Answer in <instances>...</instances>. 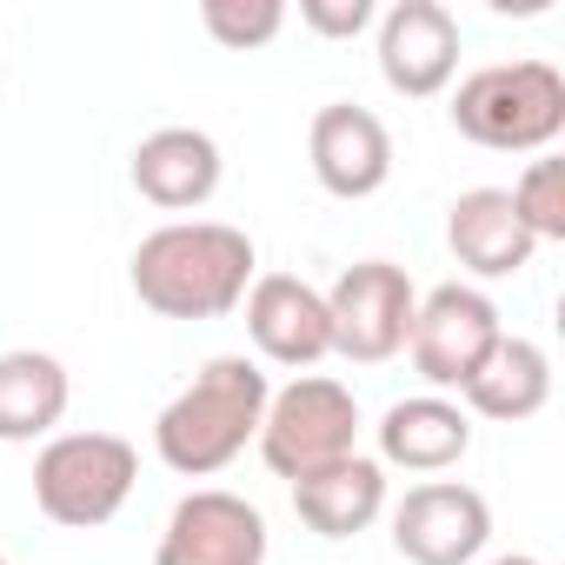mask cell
I'll use <instances>...</instances> for the list:
<instances>
[{"label":"cell","mask_w":565,"mask_h":565,"mask_svg":"<svg viewBox=\"0 0 565 565\" xmlns=\"http://www.w3.org/2000/svg\"><path fill=\"white\" fill-rule=\"evenodd\" d=\"M294 512L320 539H360L386 512V466L366 452H347V459L294 479Z\"/></svg>","instance_id":"17"},{"label":"cell","mask_w":565,"mask_h":565,"mask_svg":"<svg viewBox=\"0 0 565 565\" xmlns=\"http://www.w3.org/2000/svg\"><path fill=\"white\" fill-rule=\"evenodd\" d=\"M200 28L226 54H253L287 28V8H279V0H200Z\"/></svg>","instance_id":"20"},{"label":"cell","mask_w":565,"mask_h":565,"mask_svg":"<svg viewBox=\"0 0 565 565\" xmlns=\"http://www.w3.org/2000/svg\"><path fill=\"white\" fill-rule=\"evenodd\" d=\"M492 539V505L466 479H426L393 505V552L406 565H472Z\"/></svg>","instance_id":"9"},{"label":"cell","mask_w":565,"mask_h":565,"mask_svg":"<svg viewBox=\"0 0 565 565\" xmlns=\"http://www.w3.org/2000/svg\"><path fill=\"white\" fill-rule=\"evenodd\" d=\"M446 114L486 153H545L565 134V74L552 61H499L466 74Z\"/></svg>","instance_id":"3"},{"label":"cell","mask_w":565,"mask_h":565,"mask_svg":"<svg viewBox=\"0 0 565 565\" xmlns=\"http://www.w3.org/2000/svg\"><path fill=\"white\" fill-rule=\"evenodd\" d=\"M67 399H74V380L54 353L41 347L0 353V446L54 439V426L67 419Z\"/></svg>","instance_id":"18"},{"label":"cell","mask_w":565,"mask_h":565,"mask_svg":"<svg viewBox=\"0 0 565 565\" xmlns=\"http://www.w3.org/2000/svg\"><path fill=\"white\" fill-rule=\"evenodd\" d=\"M266 399H273V380L259 360L246 353H220L206 360L153 419V452L167 472L180 479H213L226 472L253 439H259V419H266Z\"/></svg>","instance_id":"2"},{"label":"cell","mask_w":565,"mask_h":565,"mask_svg":"<svg viewBox=\"0 0 565 565\" xmlns=\"http://www.w3.org/2000/svg\"><path fill=\"white\" fill-rule=\"evenodd\" d=\"M127 279L160 320H226L259 279V246L226 220H167L134 246Z\"/></svg>","instance_id":"1"},{"label":"cell","mask_w":565,"mask_h":565,"mask_svg":"<svg viewBox=\"0 0 565 565\" xmlns=\"http://www.w3.org/2000/svg\"><path fill=\"white\" fill-rule=\"evenodd\" d=\"M380 28V81L406 100H433L459 74V21L439 0H393Z\"/></svg>","instance_id":"11"},{"label":"cell","mask_w":565,"mask_h":565,"mask_svg":"<svg viewBox=\"0 0 565 565\" xmlns=\"http://www.w3.org/2000/svg\"><path fill=\"white\" fill-rule=\"evenodd\" d=\"M266 512L226 486H193L153 545V565H266Z\"/></svg>","instance_id":"8"},{"label":"cell","mask_w":565,"mask_h":565,"mask_svg":"<svg viewBox=\"0 0 565 565\" xmlns=\"http://www.w3.org/2000/svg\"><path fill=\"white\" fill-rule=\"evenodd\" d=\"M373 433H380V466H406V472H446L472 452V419L446 393L393 399Z\"/></svg>","instance_id":"15"},{"label":"cell","mask_w":565,"mask_h":565,"mask_svg":"<svg viewBox=\"0 0 565 565\" xmlns=\"http://www.w3.org/2000/svg\"><path fill=\"white\" fill-rule=\"evenodd\" d=\"M307 160H313V180L333 200H373L393 180V134L373 107L333 100L307 127Z\"/></svg>","instance_id":"12"},{"label":"cell","mask_w":565,"mask_h":565,"mask_svg":"<svg viewBox=\"0 0 565 565\" xmlns=\"http://www.w3.org/2000/svg\"><path fill=\"white\" fill-rule=\"evenodd\" d=\"M300 21L320 34V41H353L380 21L373 0H300Z\"/></svg>","instance_id":"21"},{"label":"cell","mask_w":565,"mask_h":565,"mask_svg":"<svg viewBox=\"0 0 565 565\" xmlns=\"http://www.w3.org/2000/svg\"><path fill=\"white\" fill-rule=\"evenodd\" d=\"M0 565H8V558H0Z\"/></svg>","instance_id":"23"},{"label":"cell","mask_w":565,"mask_h":565,"mask_svg":"<svg viewBox=\"0 0 565 565\" xmlns=\"http://www.w3.org/2000/svg\"><path fill=\"white\" fill-rule=\"evenodd\" d=\"M253 446H259L266 472H279L287 486L333 466V459H347V452H360V399H353V386H340L327 373H300L294 386H279L266 399V419H259Z\"/></svg>","instance_id":"5"},{"label":"cell","mask_w":565,"mask_h":565,"mask_svg":"<svg viewBox=\"0 0 565 565\" xmlns=\"http://www.w3.org/2000/svg\"><path fill=\"white\" fill-rule=\"evenodd\" d=\"M134 193L160 213H193L220 193V140L200 134V127H153L140 147H134Z\"/></svg>","instance_id":"13"},{"label":"cell","mask_w":565,"mask_h":565,"mask_svg":"<svg viewBox=\"0 0 565 565\" xmlns=\"http://www.w3.org/2000/svg\"><path fill=\"white\" fill-rule=\"evenodd\" d=\"M446 246H452V259H459L472 279H512V273H525L532 253H539V239L519 226L505 186H472V193H459V200L446 206Z\"/></svg>","instance_id":"14"},{"label":"cell","mask_w":565,"mask_h":565,"mask_svg":"<svg viewBox=\"0 0 565 565\" xmlns=\"http://www.w3.org/2000/svg\"><path fill=\"white\" fill-rule=\"evenodd\" d=\"M499 333H505L499 307L479 287H459L452 279V287H433L419 300L406 353H413V373L426 380V393H459L479 373V360L499 347Z\"/></svg>","instance_id":"7"},{"label":"cell","mask_w":565,"mask_h":565,"mask_svg":"<svg viewBox=\"0 0 565 565\" xmlns=\"http://www.w3.org/2000/svg\"><path fill=\"white\" fill-rule=\"evenodd\" d=\"M492 565H539V558H532V552H499Z\"/></svg>","instance_id":"22"},{"label":"cell","mask_w":565,"mask_h":565,"mask_svg":"<svg viewBox=\"0 0 565 565\" xmlns=\"http://www.w3.org/2000/svg\"><path fill=\"white\" fill-rule=\"evenodd\" d=\"M246 340L266 366H320L333 353V320H327V294L307 287L300 273H259L246 287Z\"/></svg>","instance_id":"10"},{"label":"cell","mask_w":565,"mask_h":565,"mask_svg":"<svg viewBox=\"0 0 565 565\" xmlns=\"http://www.w3.org/2000/svg\"><path fill=\"white\" fill-rule=\"evenodd\" d=\"M505 200H512V213H519V226L545 246V239H565V167L558 160H525V173L505 186Z\"/></svg>","instance_id":"19"},{"label":"cell","mask_w":565,"mask_h":565,"mask_svg":"<svg viewBox=\"0 0 565 565\" xmlns=\"http://www.w3.org/2000/svg\"><path fill=\"white\" fill-rule=\"evenodd\" d=\"M140 479V452L120 433H54L34 452V505L67 525V532H94L107 525Z\"/></svg>","instance_id":"4"},{"label":"cell","mask_w":565,"mask_h":565,"mask_svg":"<svg viewBox=\"0 0 565 565\" xmlns=\"http://www.w3.org/2000/svg\"><path fill=\"white\" fill-rule=\"evenodd\" d=\"M419 313V287L406 279V266L393 259H360L333 279L327 294V320H333V353L353 366H386L406 353Z\"/></svg>","instance_id":"6"},{"label":"cell","mask_w":565,"mask_h":565,"mask_svg":"<svg viewBox=\"0 0 565 565\" xmlns=\"http://www.w3.org/2000/svg\"><path fill=\"white\" fill-rule=\"evenodd\" d=\"M552 399V360L539 340L525 333H499V347L479 360V373L459 386L466 419H492V426H519L532 413H545Z\"/></svg>","instance_id":"16"}]
</instances>
